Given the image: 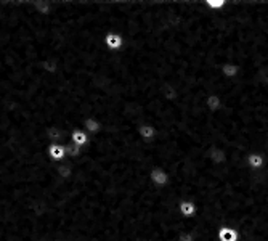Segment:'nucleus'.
<instances>
[{"label":"nucleus","instance_id":"6","mask_svg":"<svg viewBox=\"0 0 268 241\" xmlns=\"http://www.w3.org/2000/svg\"><path fill=\"white\" fill-rule=\"evenodd\" d=\"M82 130H85L89 137H93V135H98L101 130H103V124L98 118L95 116H92V118H87L82 124Z\"/></svg>","mask_w":268,"mask_h":241},{"label":"nucleus","instance_id":"11","mask_svg":"<svg viewBox=\"0 0 268 241\" xmlns=\"http://www.w3.org/2000/svg\"><path fill=\"white\" fill-rule=\"evenodd\" d=\"M206 8L209 11H222L223 8H227L228 3L225 0H206Z\"/></svg>","mask_w":268,"mask_h":241},{"label":"nucleus","instance_id":"14","mask_svg":"<svg viewBox=\"0 0 268 241\" xmlns=\"http://www.w3.org/2000/svg\"><path fill=\"white\" fill-rule=\"evenodd\" d=\"M256 10H257V5H256ZM254 16H256V13H254ZM252 21H254V18H252ZM251 26H252V23H251ZM249 31H251V27H249ZM248 35H249V32H248ZM246 39H248V37H246ZM246 42V40H244ZM243 47H244V43H243ZM243 47H241V50H240V53H238V56H241V58H244L243 56ZM244 60H246V58H244Z\"/></svg>","mask_w":268,"mask_h":241},{"label":"nucleus","instance_id":"8","mask_svg":"<svg viewBox=\"0 0 268 241\" xmlns=\"http://www.w3.org/2000/svg\"><path fill=\"white\" fill-rule=\"evenodd\" d=\"M196 211H198V208H196V204H194L191 200H182L178 203V214L182 216L183 219H191V217H194V214H196Z\"/></svg>","mask_w":268,"mask_h":241},{"label":"nucleus","instance_id":"2","mask_svg":"<svg viewBox=\"0 0 268 241\" xmlns=\"http://www.w3.org/2000/svg\"><path fill=\"white\" fill-rule=\"evenodd\" d=\"M149 180L156 188H165L170 184V174L161 166H156L149 171Z\"/></svg>","mask_w":268,"mask_h":241},{"label":"nucleus","instance_id":"15","mask_svg":"<svg viewBox=\"0 0 268 241\" xmlns=\"http://www.w3.org/2000/svg\"><path fill=\"white\" fill-rule=\"evenodd\" d=\"M55 241H66V240H61V238H58V240H55Z\"/></svg>","mask_w":268,"mask_h":241},{"label":"nucleus","instance_id":"4","mask_svg":"<svg viewBox=\"0 0 268 241\" xmlns=\"http://www.w3.org/2000/svg\"><path fill=\"white\" fill-rule=\"evenodd\" d=\"M240 72H241V68H240V64H238V63L223 61L222 66H220V76L223 79H227V80L236 79L238 76H240Z\"/></svg>","mask_w":268,"mask_h":241},{"label":"nucleus","instance_id":"7","mask_svg":"<svg viewBox=\"0 0 268 241\" xmlns=\"http://www.w3.org/2000/svg\"><path fill=\"white\" fill-rule=\"evenodd\" d=\"M246 164L254 171L262 169V167L265 166V153H259V151L249 153V155L246 156Z\"/></svg>","mask_w":268,"mask_h":241},{"label":"nucleus","instance_id":"10","mask_svg":"<svg viewBox=\"0 0 268 241\" xmlns=\"http://www.w3.org/2000/svg\"><path fill=\"white\" fill-rule=\"evenodd\" d=\"M217 238H219V241H238L240 240V233H238L235 229L220 227L217 230Z\"/></svg>","mask_w":268,"mask_h":241},{"label":"nucleus","instance_id":"5","mask_svg":"<svg viewBox=\"0 0 268 241\" xmlns=\"http://www.w3.org/2000/svg\"><path fill=\"white\" fill-rule=\"evenodd\" d=\"M48 156L53 163H63L68 158L66 155V145L63 143H53L48 147Z\"/></svg>","mask_w":268,"mask_h":241},{"label":"nucleus","instance_id":"12","mask_svg":"<svg viewBox=\"0 0 268 241\" xmlns=\"http://www.w3.org/2000/svg\"><path fill=\"white\" fill-rule=\"evenodd\" d=\"M82 150H84V148L77 147V145L71 143V142L66 143V155H68V158H71V159H76V158L81 156V155H82Z\"/></svg>","mask_w":268,"mask_h":241},{"label":"nucleus","instance_id":"1","mask_svg":"<svg viewBox=\"0 0 268 241\" xmlns=\"http://www.w3.org/2000/svg\"><path fill=\"white\" fill-rule=\"evenodd\" d=\"M103 42H105V47L110 50V52H114V53L121 52V50H124V47H126L124 35H122L121 32H118V31L106 32Z\"/></svg>","mask_w":268,"mask_h":241},{"label":"nucleus","instance_id":"9","mask_svg":"<svg viewBox=\"0 0 268 241\" xmlns=\"http://www.w3.org/2000/svg\"><path fill=\"white\" fill-rule=\"evenodd\" d=\"M89 140H90L89 134H87L85 130H82V129L72 130L71 135H69V142L74 143V145H77V147H81V148H85L87 145H89Z\"/></svg>","mask_w":268,"mask_h":241},{"label":"nucleus","instance_id":"13","mask_svg":"<svg viewBox=\"0 0 268 241\" xmlns=\"http://www.w3.org/2000/svg\"><path fill=\"white\" fill-rule=\"evenodd\" d=\"M194 240H196V233H194L193 230L191 232L183 230V232L178 233V241H194Z\"/></svg>","mask_w":268,"mask_h":241},{"label":"nucleus","instance_id":"3","mask_svg":"<svg viewBox=\"0 0 268 241\" xmlns=\"http://www.w3.org/2000/svg\"><path fill=\"white\" fill-rule=\"evenodd\" d=\"M136 134H138V137H140V140H141V142H144V143H151V142H154V140H156V137H157V129L153 126V124L143 122V124H140V127H138V130H136Z\"/></svg>","mask_w":268,"mask_h":241}]
</instances>
